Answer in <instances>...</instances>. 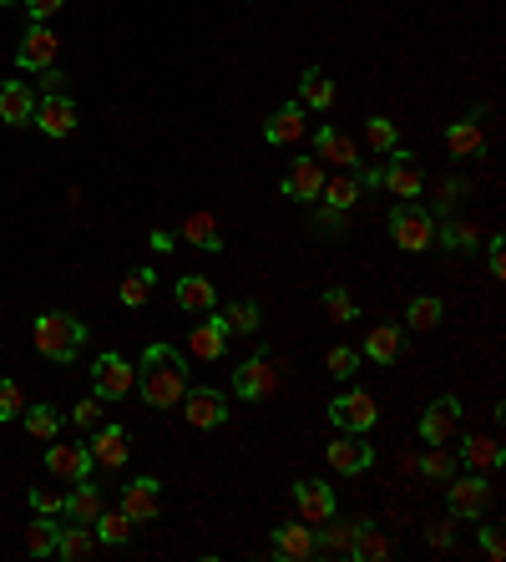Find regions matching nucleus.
Returning <instances> with one entry per match:
<instances>
[{"label":"nucleus","mask_w":506,"mask_h":562,"mask_svg":"<svg viewBox=\"0 0 506 562\" xmlns=\"http://www.w3.org/2000/svg\"><path fill=\"white\" fill-rule=\"evenodd\" d=\"M137 390L152 411H173L188 395V365L173 345H147L137 360Z\"/></svg>","instance_id":"obj_1"},{"label":"nucleus","mask_w":506,"mask_h":562,"mask_svg":"<svg viewBox=\"0 0 506 562\" xmlns=\"http://www.w3.org/2000/svg\"><path fill=\"white\" fill-rule=\"evenodd\" d=\"M31 345H36V355L66 365V360H76L81 345H87V325H81L76 314H66V309H46L31 325Z\"/></svg>","instance_id":"obj_2"},{"label":"nucleus","mask_w":506,"mask_h":562,"mask_svg":"<svg viewBox=\"0 0 506 562\" xmlns=\"http://www.w3.org/2000/svg\"><path fill=\"white\" fill-rule=\"evenodd\" d=\"M390 238H395L405 254H426V249L436 244V218L420 208L415 198H405V203H395V213H390Z\"/></svg>","instance_id":"obj_3"},{"label":"nucleus","mask_w":506,"mask_h":562,"mask_svg":"<svg viewBox=\"0 0 506 562\" xmlns=\"http://www.w3.org/2000/svg\"><path fill=\"white\" fill-rule=\"evenodd\" d=\"M375 416H380V406H375L370 390H340V395L329 400V421L340 426V431H370Z\"/></svg>","instance_id":"obj_4"},{"label":"nucleus","mask_w":506,"mask_h":562,"mask_svg":"<svg viewBox=\"0 0 506 562\" xmlns=\"http://www.w3.org/2000/svg\"><path fill=\"white\" fill-rule=\"evenodd\" d=\"M132 385H137V365H127L117 350L97 355V365H92V390H97L102 400H122V395H132Z\"/></svg>","instance_id":"obj_5"},{"label":"nucleus","mask_w":506,"mask_h":562,"mask_svg":"<svg viewBox=\"0 0 506 562\" xmlns=\"http://www.w3.org/2000/svg\"><path fill=\"white\" fill-rule=\"evenodd\" d=\"M183 406V416H188V426H198V431H213V426H223L228 421V400H223V390H213V385H188V395L178 400Z\"/></svg>","instance_id":"obj_6"},{"label":"nucleus","mask_w":506,"mask_h":562,"mask_svg":"<svg viewBox=\"0 0 506 562\" xmlns=\"http://www.w3.org/2000/svg\"><path fill=\"white\" fill-rule=\"evenodd\" d=\"M446 502H451V517H481V512L491 507V481H486L481 471H471V476H451Z\"/></svg>","instance_id":"obj_7"},{"label":"nucleus","mask_w":506,"mask_h":562,"mask_svg":"<svg viewBox=\"0 0 506 562\" xmlns=\"http://www.w3.org/2000/svg\"><path fill=\"white\" fill-rule=\"evenodd\" d=\"M56 51H61L56 31H51L46 21H31V31H26V41H21V51H16V66H21V71H46V66H56Z\"/></svg>","instance_id":"obj_8"},{"label":"nucleus","mask_w":506,"mask_h":562,"mask_svg":"<svg viewBox=\"0 0 506 562\" xmlns=\"http://www.w3.org/2000/svg\"><path fill=\"white\" fill-rule=\"evenodd\" d=\"M274 385H279V365H274L269 355L243 360L238 375H233V390H238L243 400H264V395H274Z\"/></svg>","instance_id":"obj_9"},{"label":"nucleus","mask_w":506,"mask_h":562,"mask_svg":"<svg viewBox=\"0 0 506 562\" xmlns=\"http://www.w3.org/2000/svg\"><path fill=\"white\" fill-rule=\"evenodd\" d=\"M456 426H461V400L456 395H441L436 406L420 416V441H426V446H446L456 436Z\"/></svg>","instance_id":"obj_10"},{"label":"nucleus","mask_w":506,"mask_h":562,"mask_svg":"<svg viewBox=\"0 0 506 562\" xmlns=\"http://www.w3.org/2000/svg\"><path fill=\"white\" fill-rule=\"evenodd\" d=\"M390 157V168L380 173V183L395 193V198H420V188H426V173H420V163H415V157L410 152H385Z\"/></svg>","instance_id":"obj_11"},{"label":"nucleus","mask_w":506,"mask_h":562,"mask_svg":"<svg viewBox=\"0 0 506 562\" xmlns=\"http://www.w3.org/2000/svg\"><path fill=\"white\" fill-rule=\"evenodd\" d=\"M46 471H51V476H61V481H81V476L92 471V451H87V446H76V441L66 446V441L56 436V441H46Z\"/></svg>","instance_id":"obj_12"},{"label":"nucleus","mask_w":506,"mask_h":562,"mask_svg":"<svg viewBox=\"0 0 506 562\" xmlns=\"http://www.w3.org/2000/svg\"><path fill=\"white\" fill-rule=\"evenodd\" d=\"M314 152H319V163H334L340 173H360V152H355V142L340 127H319L314 132Z\"/></svg>","instance_id":"obj_13"},{"label":"nucleus","mask_w":506,"mask_h":562,"mask_svg":"<svg viewBox=\"0 0 506 562\" xmlns=\"http://www.w3.org/2000/svg\"><path fill=\"white\" fill-rule=\"evenodd\" d=\"M122 512L132 517V527H147V522H157L162 502H157V481H152V476H137V481H127V487H122Z\"/></svg>","instance_id":"obj_14"},{"label":"nucleus","mask_w":506,"mask_h":562,"mask_svg":"<svg viewBox=\"0 0 506 562\" xmlns=\"http://www.w3.org/2000/svg\"><path fill=\"white\" fill-rule=\"evenodd\" d=\"M87 451H92V466H107V471L127 466V456H132V446H127V431H122V426H107V421L92 431Z\"/></svg>","instance_id":"obj_15"},{"label":"nucleus","mask_w":506,"mask_h":562,"mask_svg":"<svg viewBox=\"0 0 506 562\" xmlns=\"http://www.w3.org/2000/svg\"><path fill=\"white\" fill-rule=\"evenodd\" d=\"M375 461V446H365V431H345L340 441L329 446V466L340 471V476H355Z\"/></svg>","instance_id":"obj_16"},{"label":"nucleus","mask_w":506,"mask_h":562,"mask_svg":"<svg viewBox=\"0 0 506 562\" xmlns=\"http://www.w3.org/2000/svg\"><path fill=\"white\" fill-rule=\"evenodd\" d=\"M294 512H299V522L319 527V522L334 517V492L324 487V481H299L294 487Z\"/></svg>","instance_id":"obj_17"},{"label":"nucleus","mask_w":506,"mask_h":562,"mask_svg":"<svg viewBox=\"0 0 506 562\" xmlns=\"http://www.w3.org/2000/svg\"><path fill=\"white\" fill-rule=\"evenodd\" d=\"M355 537H360V522H319L314 527V552L319 557H355Z\"/></svg>","instance_id":"obj_18"},{"label":"nucleus","mask_w":506,"mask_h":562,"mask_svg":"<svg viewBox=\"0 0 506 562\" xmlns=\"http://www.w3.org/2000/svg\"><path fill=\"white\" fill-rule=\"evenodd\" d=\"M31 122H36L46 137H71V132H76V107H71V97H41Z\"/></svg>","instance_id":"obj_19"},{"label":"nucleus","mask_w":506,"mask_h":562,"mask_svg":"<svg viewBox=\"0 0 506 562\" xmlns=\"http://www.w3.org/2000/svg\"><path fill=\"white\" fill-rule=\"evenodd\" d=\"M304 112H309V107H299V102L279 107V112H274V117L264 122V142H269V147H289V142H299V137L309 132Z\"/></svg>","instance_id":"obj_20"},{"label":"nucleus","mask_w":506,"mask_h":562,"mask_svg":"<svg viewBox=\"0 0 506 562\" xmlns=\"http://www.w3.org/2000/svg\"><path fill=\"white\" fill-rule=\"evenodd\" d=\"M274 557H284V562H304V557H314V527L309 522H284V527H274Z\"/></svg>","instance_id":"obj_21"},{"label":"nucleus","mask_w":506,"mask_h":562,"mask_svg":"<svg viewBox=\"0 0 506 562\" xmlns=\"http://www.w3.org/2000/svg\"><path fill=\"white\" fill-rule=\"evenodd\" d=\"M102 507H107V502H102V487H92V481H87V476H81V481H76V487L66 492V502H61V512H66L71 522H81V527H92Z\"/></svg>","instance_id":"obj_22"},{"label":"nucleus","mask_w":506,"mask_h":562,"mask_svg":"<svg viewBox=\"0 0 506 562\" xmlns=\"http://www.w3.org/2000/svg\"><path fill=\"white\" fill-rule=\"evenodd\" d=\"M319 188H324V168L314 163V157H299V163H289V173H284V193H289V198L314 203Z\"/></svg>","instance_id":"obj_23"},{"label":"nucleus","mask_w":506,"mask_h":562,"mask_svg":"<svg viewBox=\"0 0 506 562\" xmlns=\"http://www.w3.org/2000/svg\"><path fill=\"white\" fill-rule=\"evenodd\" d=\"M36 117V97L26 82H0V122H11V127H26Z\"/></svg>","instance_id":"obj_24"},{"label":"nucleus","mask_w":506,"mask_h":562,"mask_svg":"<svg viewBox=\"0 0 506 562\" xmlns=\"http://www.w3.org/2000/svg\"><path fill=\"white\" fill-rule=\"evenodd\" d=\"M360 178L355 173H334V178H324V188H319V198H324V208L329 213H350L355 203H360Z\"/></svg>","instance_id":"obj_25"},{"label":"nucleus","mask_w":506,"mask_h":562,"mask_svg":"<svg viewBox=\"0 0 506 562\" xmlns=\"http://www.w3.org/2000/svg\"><path fill=\"white\" fill-rule=\"evenodd\" d=\"M228 350V325H223V314L203 319V325H193V355L198 360H223Z\"/></svg>","instance_id":"obj_26"},{"label":"nucleus","mask_w":506,"mask_h":562,"mask_svg":"<svg viewBox=\"0 0 506 562\" xmlns=\"http://www.w3.org/2000/svg\"><path fill=\"white\" fill-rule=\"evenodd\" d=\"M213 299H218L213 279H203V274H183V279H178V309H188V314H208V309H213Z\"/></svg>","instance_id":"obj_27"},{"label":"nucleus","mask_w":506,"mask_h":562,"mask_svg":"<svg viewBox=\"0 0 506 562\" xmlns=\"http://www.w3.org/2000/svg\"><path fill=\"white\" fill-rule=\"evenodd\" d=\"M102 542H97V532L92 527H81V522H71V527H61V537H56V557H66V562H81V557H92Z\"/></svg>","instance_id":"obj_28"},{"label":"nucleus","mask_w":506,"mask_h":562,"mask_svg":"<svg viewBox=\"0 0 506 562\" xmlns=\"http://www.w3.org/2000/svg\"><path fill=\"white\" fill-rule=\"evenodd\" d=\"M461 461H466L471 471L491 476V471L501 466V441H496V436H466V446H461Z\"/></svg>","instance_id":"obj_29"},{"label":"nucleus","mask_w":506,"mask_h":562,"mask_svg":"<svg viewBox=\"0 0 506 562\" xmlns=\"http://www.w3.org/2000/svg\"><path fill=\"white\" fill-rule=\"evenodd\" d=\"M446 147H451V157H476V152L486 147V132H481V122H476V117H466V122H451V127H446Z\"/></svg>","instance_id":"obj_30"},{"label":"nucleus","mask_w":506,"mask_h":562,"mask_svg":"<svg viewBox=\"0 0 506 562\" xmlns=\"http://www.w3.org/2000/svg\"><path fill=\"white\" fill-rule=\"evenodd\" d=\"M183 238H188L193 249H203V254H218V249H223V233H218L213 213H188V223H183Z\"/></svg>","instance_id":"obj_31"},{"label":"nucleus","mask_w":506,"mask_h":562,"mask_svg":"<svg viewBox=\"0 0 506 562\" xmlns=\"http://www.w3.org/2000/svg\"><path fill=\"white\" fill-rule=\"evenodd\" d=\"M299 107H314V112H324V107H334V82H329V76L324 71H304L299 76Z\"/></svg>","instance_id":"obj_32"},{"label":"nucleus","mask_w":506,"mask_h":562,"mask_svg":"<svg viewBox=\"0 0 506 562\" xmlns=\"http://www.w3.org/2000/svg\"><path fill=\"white\" fill-rule=\"evenodd\" d=\"M405 350V340H400V330L395 325H375L370 330V340H365V355L375 360V365H395V355Z\"/></svg>","instance_id":"obj_33"},{"label":"nucleus","mask_w":506,"mask_h":562,"mask_svg":"<svg viewBox=\"0 0 506 562\" xmlns=\"http://www.w3.org/2000/svg\"><path fill=\"white\" fill-rule=\"evenodd\" d=\"M92 527H97V542H102V547H122V542L132 537V517H127L122 507H117V512H107V507H102Z\"/></svg>","instance_id":"obj_34"},{"label":"nucleus","mask_w":506,"mask_h":562,"mask_svg":"<svg viewBox=\"0 0 506 562\" xmlns=\"http://www.w3.org/2000/svg\"><path fill=\"white\" fill-rule=\"evenodd\" d=\"M390 552H395V542H390V537H385V532H380L375 522H360V537H355V557H360V562H385Z\"/></svg>","instance_id":"obj_35"},{"label":"nucleus","mask_w":506,"mask_h":562,"mask_svg":"<svg viewBox=\"0 0 506 562\" xmlns=\"http://www.w3.org/2000/svg\"><path fill=\"white\" fill-rule=\"evenodd\" d=\"M441 299H431V294H420V299H410V309H405V325L410 330H420V335H431L436 325H441Z\"/></svg>","instance_id":"obj_36"},{"label":"nucleus","mask_w":506,"mask_h":562,"mask_svg":"<svg viewBox=\"0 0 506 562\" xmlns=\"http://www.w3.org/2000/svg\"><path fill=\"white\" fill-rule=\"evenodd\" d=\"M21 421H26V431H31L36 441H56V436H61V411H56V406H26Z\"/></svg>","instance_id":"obj_37"},{"label":"nucleus","mask_w":506,"mask_h":562,"mask_svg":"<svg viewBox=\"0 0 506 562\" xmlns=\"http://www.w3.org/2000/svg\"><path fill=\"white\" fill-rule=\"evenodd\" d=\"M56 537H61V527H56V517H46V512H36V522L26 527V547H31V557H51V552H56Z\"/></svg>","instance_id":"obj_38"},{"label":"nucleus","mask_w":506,"mask_h":562,"mask_svg":"<svg viewBox=\"0 0 506 562\" xmlns=\"http://www.w3.org/2000/svg\"><path fill=\"white\" fill-rule=\"evenodd\" d=\"M259 304L253 299H238V304H228V314H223V325H228V335H253L259 330Z\"/></svg>","instance_id":"obj_39"},{"label":"nucleus","mask_w":506,"mask_h":562,"mask_svg":"<svg viewBox=\"0 0 506 562\" xmlns=\"http://www.w3.org/2000/svg\"><path fill=\"white\" fill-rule=\"evenodd\" d=\"M415 466L426 471L431 481H451V476H456V451H446V446H431V451L420 456Z\"/></svg>","instance_id":"obj_40"},{"label":"nucleus","mask_w":506,"mask_h":562,"mask_svg":"<svg viewBox=\"0 0 506 562\" xmlns=\"http://www.w3.org/2000/svg\"><path fill=\"white\" fill-rule=\"evenodd\" d=\"M152 284H157V279H152V269H137V274H127V279H122V289H117V294H122V304H127V309H142V304H147V294H152Z\"/></svg>","instance_id":"obj_41"},{"label":"nucleus","mask_w":506,"mask_h":562,"mask_svg":"<svg viewBox=\"0 0 506 562\" xmlns=\"http://www.w3.org/2000/svg\"><path fill=\"white\" fill-rule=\"evenodd\" d=\"M365 137H370V147H375V152H395V142H400L390 117H370V122H365Z\"/></svg>","instance_id":"obj_42"},{"label":"nucleus","mask_w":506,"mask_h":562,"mask_svg":"<svg viewBox=\"0 0 506 562\" xmlns=\"http://www.w3.org/2000/svg\"><path fill=\"white\" fill-rule=\"evenodd\" d=\"M324 309H329L334 325H355V299H350L345 289H329V294H324Z\"/></svg>","instance_id":"obj_43"},{"label":"nucleus","mask_w":506,"mask_h":562,"mask_svg":"<svg viewBox=\"0 0 506 562\" xmlns=\"http://www.w3.org/2000/svg\"><path fill=\"white\" fill-rule=\"evenodd\" d=\"M21 411H26L21 385H16V380H0V421H16Z\"/></svg>","instance_id":"obj_44"},{"label":"nucleus","mask_w":506,"mask_h":562,"mask_svg":"<svg viewBox=\"0 0 506 562\" xmlns=\"http://www.w3.org/2000/svg\"><path fill=\"white\" fill-rule=\"evenodd\" d=\"M441 244H451V249H476L481 233H476L471 223H446V228H441Z\"/></svg>","instance_id":"obj_45"},{"label":"nucleus","mask_w":506,"mask_h":562,"mask_svg":"<svg viewBox=\"0 0 506 562\" xmlns=\"http://www.w3.org/2000/svg\"><path fill=\"white\" fill-rule=\"evenodd\" d=\"M71 421H76L81 431H97V426H102V395H92V400H76Z\"/></svg>","instance_id":"obj_46"},{"label":"nucleus","mask_w":506,"mask_h":562,"mask_svg":"<svg viewBox=\"0 0 506 562\" xmlns=\"http://www.w3.org/2000/svg\"><path fill=\"white\" fill-rule=\"evenodd\" d=\"M355 365H360V355H355L350 345H334V350H329V375L350 380V375H355Z\"/></svg>","instance_id":"obj_47"},{"label":"nucleus","mask_w":506,"mask_h":562,"mask_svg":"<svg viewBox=\"0 0 506 562\" xmlns=\"http://www.w3.org/2000/svg\"><path fill=\"white\" fill-rule=\"evenodd\" d=\"M61 502H66V492H51V487H31V507H36V512L56 517V512H61Z\"/></svg>","instance_id":"obj_48"},{"label":"nucleus","mask_w":506,"mask_h":562,"mask_svg":"<svg viewBox=\"0 0 506 562\" xmlns=\"http://www.w3.org/2000/svg\"><path fill=\"white\" fill-rule=\"evenodd\" d=\"M66 82H71V76H66V71L46 66V71H41V97H66Z\"/></svg>","instance_id":"obj_49"},{"label":"nucleus","mask_w":506,"mask_h":562,"mask_svg":"<svg viewBox=\"0 0 506 562\" xmlns=\"http://www.w3.org/2000/svg\"><path fill=\"white\" fill-rule=\"evenodd\" d=\"M481 552H486L491 562H501V557H506V537H501V527H486V532H481Z\"/></svg>","instance_id":"obj_50"},{"label":"nucleus","mask_w":506,"mask_h":562,"mask_svg":"<svg viewBox=\"0 0 506 562\" xmlns=\"http://www.w3.org/2000/svg\"><path fill=\"white\" fill-rule=\"evenodd\" d=\"M426 542H431V547H441V552H446V547H451V542H456V527H451V522H436V527H426Z\"/></svg>","instance_id":"obj_51"},{"label":"nucleus","mask_w":506,"mask_h":562,"mask_svg":"<svg viewBox=\"0 0 506 562\" xmlns=\"http://www.w3.org/2000/svg\"><path fill=\"white\" fill-rule=\"evenodd\" d=\"M66 6V0H26V11H31V21H51L56 11Z\"/></svg>","instance_id":"obj_52"},{"label":"nucleus","mask_w":506,"mask_h":562,"mask_svg":"<svg viewBox=\"0 0 506 562\" xmlns=\"http://www.w3.org/2000/svg\"><path fill=\"white\" fill-rule=\"evenodd\" d=\"M491 279H506V249H501V238H491Z\"/></svg>","instance_id":"obj_53"},{"label":"nucleus","mask_w":506,"mask_h":562,"mask_svg":"<svg viewBox=\"0 0 506 562\" xmlns=\"http://www.w3.org/2000/svg\"><path fill=\"white\" fill-rule=\"evenodd\" d=\"M461 193H466V183H446V188H441V198H446V203H441V213H451Z\"/></svg>","instance_id":"obj_54"},{"label":"nucleus","mask_w":506,"mask_h":562,"mask_svg":"<svg viewBox=\"0 0 506 562\" xmlns=\"http://www.w3.org/2000/svg\"><path fill=\"white\" fill-rule=\"evenodd\" d=\"M152 249H157V254H173L178 244H173V233H162V228H157V233H152Z\"/></svg>","instance_id":"obj_55"},{"label":"nucleus","mask_w":506,"mask_h":562,"mask_svg":"<svg viewBox=\"0 0 506 562\" xmlns=\"http://www.w3.org/2000/svg\"><path fill=\"white\" fill-rule=\"evenodd\" d=\"M0 6H16V0H0Z\"/></svg>","instance_id":"obj_56"}]
</instances>
